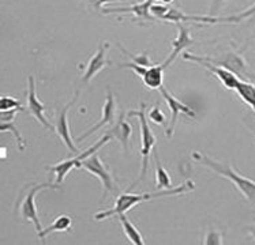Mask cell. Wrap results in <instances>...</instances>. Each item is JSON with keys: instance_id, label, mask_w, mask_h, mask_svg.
<instances>
[{"instance_id": "6da1fadb", "label": "cell", "mask_w": 255, "mask_h": 245, "mask_svg": "<svg viewBox=\"0 0 255 245\" xmlns=\"http://www.w3.org/2000/svg\"><path fill=\"white\" fill-rule=\"evenodd\" d=\"M195 189V184L193 180H187L186 183L180 184L179 187L171 188V189H161V191H154V192H145V193H132L130 191L122 193L118 196L116 202H115L114 207L110 210H104L94 214L96 221H104L107 218H111L114 215L126 214L127 211H130L135 207L136 204L142 203V202H147V200H153V199L162 198V196H177V195H183V193L191 192Z\"/></svg>"}, {"instance_id": "7a4b0ae2", "label": "cell", "mask_w": 255, "mask_h": 245, "mask_svg": "<svg viewBox=\"0 0 255 245\" xmlns=\"http://www.w3.org/2000/svg\"><path fill=\"white\" fill-rule=\"evenodd\" d=\"M193 160L198 165H202V166H206L209 169H212L213 172H216L217 174H220L221 177L227 178L231 183L234 184L235 188L239 191L243 196H245L250 203H253L255 206V181L250 180V178L242 176L240 173H238L235 170L234 167L228 166V165H224L221 162H217L209 158L206 154H203L201 152H193Z\"/></svg>"}, {"instance_id": "3957f363", "label": "cell", "mask_w": 255, "mask_h": 245, "mask_svg": "<svg viewBox=\"0 0 255 245\" xmlns=\"http://www.w3.org/2000/svg\"><path fill=\"white\" fill-rule=\"evenodd\" d=\"M44 189H60V184H31L26 188V192H23V196L19 198V202L16 203V209L19 211V215L23 221H29L34 225L37 232H41L44 228L41 226L38 213H37L36 196L37 193L41 192Z\"/></svg>"}, {"instance_id": "277c9868", "label": "cell", "mask_w": 255, "mask_h": 245, "mask_svg": "<svg viewBox=\"0 0 255 245\" xmlns=\"http://www.w3.org/2000/svg\"><path fill=\"white\" fill-rule=\"evenodd\" d=\"M146 105L141 104V108L139 110H130L127 116L128 117H138V121H139V131H141V157H142V167H141V174H139V178L136 180L141 181L143 180L146 176V172H147V166H149V158H150L151 150L156 146V135L153 134L150 125H149V119L146 116ZM135 183V184H136Z\"/></svg>"}, {"instance_id": "5b68a950", "label": "cell", "mask_w": 255, "mask_h": 245, "mask_svg": "<svg viewBox=\"0 0 255 245\" xmlns=\"http://www.w3.org/2000/svg\"><path fill=\"white\" fill-rule=\"evenodd\" d=\"M110 141H112V138H111L108 134H105L101 139H100L96 145H93L92 147H89L88 150L84 153H79L77 156H74L73 158H68V160H63V161L57 162L56 165H51V166H48L47 169L49 172L55 173V177H56V183L57 184H62L63 180L66 178L68 173L73 170L74 167H81V163L84 160L89 158V157L94 154V153H97L101 149V147H104L107 143Z\"/></svg>"}, {"instance_id": "8992f818", "label": "cell", "mask_w": 255, "mask_h": 245, "mask_svg": "<svg viewBox=\"0 0 255 245\" xmlns=\"http://www.w3.org/2000/svg\"><path fill=\"white\" fill-rule=\"evenodd\" d=\"M202 60L209 62L214 64V66H220L224 67L229 71L236 74L242 81H247V82H255V74L253 73L249 67V64L246 63L242 55L236 52H228L223 55L221 58H208V56H201Z\"/></svg>"}, {"instance_id": "52a82bcc", "label": "cell", "mask_w": 255, "mask_h": 245, "mask_svg": "<svg viewBox=\"0 0 255 245\" xmlns=\"http://www.w3.org/2000/svg\"><path fill=\"white\" fill-rule=\"evenodd\" d=\"M81 167L85 169L88 173H90V174L96 176V177L101 181V184H103V199L107 198L108 193H112L115 189H116V187H115L114 176H112V173L107 169L103 160L100 158L99 152L94 153V154H92L89 158L84 160L82 163H81Z\"/></svg>"}, {"instance_id": "ba28073f", "label": "cell", "mask_w": 255, "mask_h": 245, "mask_svg": "<svg viewBox=\"0 0 255 245\" xmlns=\"http://www.w3.org/2000/svg\"><path fill=\"white\" fill-rule=\"evenodd\" d=\"M182 58L184 59V60H187V62L197 63L198 66L203 67L205 70H208L209 73L212 74L213 77H216V78L219 79L227 90H235L236 89V86H238V83L242 81V79H240L236 74L232 73V71H229V70H227V68L224 67H220V66H214L212 63L205 62V60L201 59V56H197V55H193V53L183 52Z\"/></svg>"}, {"instance_id": "9c48e42d", "label": "cell", "mask_w": 255, "mask_h": 245, "mask_svg": "<svg viewBox=\"0 0 255 245\" xmlns=\"http://www.w3.org/2000/svg\"><path fill=\"white\" fill-rule=\"evenodd\" d=\"M158 90H160V93H161V95L164 97V99H165V102H167L168 108L171 110V119H169V124H168L167 127V136L168 138H171L172 134H173V131H175V127H176L179 115H186L187 117L194 119V117H195V112H194L188 105L183 104L182 101L179 98H176L173 94L169 93V91L164 87V84H162Z\"/></svg>"}, {"instance_id": "30bf717a", "label": "cell", "mask_w": 255, "mask_h": 245, "mask_svg": "<svg viewBox=\"0 0 255 245\" xmlns=\"http://www.w3.org/2000/svg\"><path fill=\"white\" fill-rule=\"evenodd\" d=\"M27 110L47 130L55 131V125L51 124L49 120L45 117V105L42 104L37 97L36 79H34L33 75H29V78H27Z\"/></svg>"}, {"instance_id": "8fae6325", "label": "cell", "mask_w": 255, "mask_h": 245, "mask_svg": "<svg viewBox=\"0 0 255 245\" xmlns=\"http://www.w3.org/2000/svg\"><path fill=\"white\" fill-rule=\"evenodd\" d=\"M78 95L79 93L77 91L75 95H74V98L71 99V101H70V102H68V104L66 105L60 112H59V115H57V119H56V125H55V130H56L59 138L62 139V142L64 143V146L67 147L68 150L73 153L74 156H77V154H79V153L77 146L74 145L73 138H71V132H70V124H68V110H70V108H71L75 102H77Z\"/></svg>"}, {"instance_id": "7c38bea8", "label": "cell", "mask_w": 255, "mask_h": 245, "mask_svg": "<svg viewBox=\"0 0 255 245\" xmlns=\"http://www.w3.org/2000/svg\"><path fill=\"white\" fill-rule=\"evenodd\" d=\"M177 29H179V33H177V37L172 41V51L171 53L168 55V58L165 59V62L162 63L164 68L167 70L172 63L175 62V59L182 55L188 47H191L195 44V41L193 40V37L190 34V30L186 25L183 23H177Z\"/></svg>"}, {"instance_id": "4fadbf2b", "label": "cell", "mask_w": 255, "mask_h": 245, "mask_svg": "<svg viewBox=\"0 0 255 245\" xmlns=\"http://www.w3.org/2000/svg\"><path fill=\"white\" fill-rule=\"evenodd\" d=\"M115 113H116V102H115V97L112 91H107V97H105L104 106H103V115H101V119L97 124H94L89 131H86L84 135H81L79 138H77V142H81L86 139L88 136L93 135L94 132H97L99 130H101L105 125H114L115 121Z\"/></svg>"}, {"instance_id": "5bb4252c", "label": "cell", "mask_w": 255, "mask_h": 245, "mask_svg": "<svg viewBox=\"0 0 255 245\" xmlns=\"http://www.w3.org/2000/svg\"><path fill=\"white\" fill-rule=\"evenodd\" d=\"M108 42H101L100 47L97 48V51L94 53L93 56L89 60L88 66H86V70H85L84 75H82V82L84 83H89L92 79L97 75L99 73H101L107 64H108V60L105 59V53H107V49H108Z\"/></svg>"}, {"instance_id": "9a60e30c", "label": "cell", "mask_w": 255, "mask_h": 245, "mask_svg": "<svg viewBox=\"0 0 255 245\" xmlns=\"http://www.w3.org/2000/svg\"><path fill=\"white\" fill-rule=\"evenodd\" d=\"M154 3V0H145L142 3L131 5V7H123V8H107L103 14H123V12H130L135 16L136 21H149L154 22L156 18L151 15L150 8Z\"/></svg>"}, {"instance_id": "2e32d148", "label": "cell", "mask_w": 255, "mask_h": 245, "mask_svg": "<svg viewBox=\"0 0 255 245\" xmlns=\"http://www.w3.org/2000/svg\"><path fill=\"white\" fill-rule=\"evenodd\" d=\"M112 138V141H118L123 146V150L126 153L128 152V145H130V138L132 134V128L128 121L126 120L125 115H120L118 121L115 123L111 130L107 132Z\"/></svg>"}, {"instance_id": "e0dca14e", "label": "cell", "mask_w": 255, "mask_h": 245, "mask_svg": "<svg viewBox=\"0 0 255 245\" xmlns=\"http://www.w3.org/2000/svg\"><path fill=\"white\" fill-rule=\"evenodd\" d=\"M71 226H73V217L71 215H59L48 228L42 229L41 232H38V239L41 240V243H45V239L49 235H52V233H62V232H70Z\"/></svg>"}, {"instance_id": "ac0fdd59", "label": "cell", "mask_w": 255, "mask_h": 245, "mask_svg": "<svg viewBox=\"0 0 255 245\" xmlns=\"http://www.w3.org/2000/svg\"><path fill=\"white\" fill-rule=\"evenodd\" d=\"M164 71L165 68L162 64H154L146 70V73L142 77V82L147 89H160L164 84Z\"/></svg>"}, {"instance_id": "d6986e66", "label": "cell", "mask_w": 255, "mask_h": 245, "mask_svg": "<svg viewBox=\"0 0 255 245\" xmlns=\"http://www.w3.org/2000/svg\"><path fill=\"white\" fill-rule=\"evenodd\" d=\"M242 22H249L250 25H255V3L245 11H242L240 14L214 18V23H242Z\"/></svg>"}, {"instance_id": "ffe728a7", "label": "cell", "mask_w": 255, "mask_h": 245, "mask_svg": "<svg viewBox=\"0 0 255 245\" xmlns=\"http://www.w3.org/2000/svg\"><path fill=\"white\" fill-rule=\"evenodd\" d=\"M119 221L122 228H123V232H125L126 237L128 239L131 244L134 245H145V240H143V236L139 233V230L136 229V226L130 219L126 217V214H119Z\"/></svg>"}, {"instance_id": "44dd1931", "label": "cell", "mask_w": 255, "mask_h": 245, "mask_svg": "<svg viewBox=\"0 0 255 245\" xmlns=\"http://www.w3.org/2000/svg\"><path fill=\"white\" fill-rule=\"evenodd\" d=\"M153 156H154V162H156V189L161 191V189H171L172 181L169 174H168L167 169L160 161V157L157 154L156 149H153Z\"/></svg>"}, {"instance_id": "7402d4cb", "label": "cell", "mask_w": 255, "mask_h": 245, "mask_svg": "<svg viewBox=\"0 0 255 245\" xmlns=\"http://www.w3.org/2000/svg\"><path fill=\"white\" fill-rule=\"evenodd\" d=\"M235 91L238 93L240 99L255 112V82L240 81Z\"/></svg>"}, {"instance_id": "603a6c76", "label": "cell", "mask_w": 255, "mask_h": 245, "mask_svg": "<svg viewBox=\"0 0 255 245\" xmlns=\"http://www.w3.org/2000/svg\"><path fill=\"white\" fill-rule=\"evenodd\" d=\"M25 110V106L19 99L14 98V97H7L3 95L0 98V112H5V110Z\"/></svg>"}, {"instance_id": "cb8c5ba5", "label": "cell", "mask_w": 255, "mask_h": 245, "mask_svg": "<svg viewBox=\"0 0 255 245\" xmlns=\"http://www.w3.org/2000/svg\"><path fill=\"white\" fill-rule=\"evenodd\" d=\"M0 131L1 132H5V131H10L14 134L16 139V143H18V147H19V150H23L25 149V141H23V138L19 134V131L16 130V127L14 125V121L12 120H1V125H0Z\"/></svg>"}, {"instance_id": "d4e9b609", "label": "cell", "mask_w": 255, "mask_h": 245, "mask_svg": "<svg viewBox=\"0 0 255 245\" xmlns=\"http://www.w3.org/2000/svg\"><path fill=\"white\" fill-rule=\"evenodd\" d=\"M118 47H119V49H122L123 52L127 53V55L130 56L131 62H134L135 64H139V66H143V67H151V66H154V63H151L147 52H143L142 55H132V53H130L128 51H126L125 48H122L120 45H118Z\"/></svg>"}, {"instance_id": "484cf974", "label": "cell", "mask_w": 255, "mask_h": 245, "mask_svg": "<svg viewBox=\"0 0 255 245\" xmlns=\"http://www.w3.org/2000/svg\"><path fill=\"white\" fill-rule=\"evenodd\" d=\"M202 244L205 245H223L224 241H223V235L220 233L219 230L216 229H209L206 232V235L203 237Z\"/></svg>"}, {"instance_id": "4316f807", "label": "cell", "mask_w": 255, "mask_h": 245, "mask_svg": "<svg viewBox=\"0 0 255 245\" xmlns=\"http://www.w3.org/2000/svg\"><path fill=\"white\" fill-rule=\"evenodd\" d=\"M147 119H149V121H153V123L157 125H167L165 115L162 113V110L160 109L158 104H157L154 108H151L150 112H149V115H147Z\"/></svg>"}, {"instance_id": "83f0119b", "label": "cell", "mask_w": 255, "mask_h": 245, "mask_svg": "<svg viewBox=\"0 0 255 245\" xmlns=\"http://www.w3.org/2000/svg\"><path fill=\"white\" fill-rule=\"evenodd\" d=\"M94 8L100 12H104V5L107 3H111V1H127V0H89Z\"/></svg>"}, {"instance_id": "f1b7e54d", "label": "cell", "mask_w": 255, "mask_h": 245, "mask_svg": "<svg viewBox=\"0 0 255 245\" xmlns=\"http://www.w3.org/2000/svg\"><path fill=\"white\" fill-rule=\"evenodd\" d=\"M225 0H212V4H210V11H209V15L216 16L219 14L220 8L223 7Z\"/></svg>"}, {"instance_id": "f546056e", "label": "cell", "mask_w": 255, "mask_h": 245, "mask_svg": "<svg viewBox=\"0 0 255 245\" xmlns=\"http://www.w3.org/2000/svg\"><path fill=\"white\" fill-rule=\"evenodd\" d=\"M246 230L249 232V235L254 239V243H255V222L254 224L249 225V226H246Z\"/></svg>"}, {"instance_id": "4dcf8cb0", "label": "cell", "mask_w": 255, "mask_h": 245, "mask_svg": "<svg viewBox=\"0 0 255 245\" xmlns=\"http://www.w3.org/2000/svg\"><path fill=\"white\" fill-rule=\"evenodd\" d=\"M172 1H175V0H161L160 3H161V4H171Z\"/></svg>"}, {"instance_id": "1f68e13d", "label": "cell", "mask_w": 255, "mask_h": 245, "mask_svg": "<svg viewBox=\"0 0 255 245\" xmlns=\"http://www.w3.org/2000/svg\"><path fill=\"white\" fill-rule=\"evenodd\" d=\"M154 1H158V3H160V1H161V0H154Z\"/></svg>"}]
</instances>
